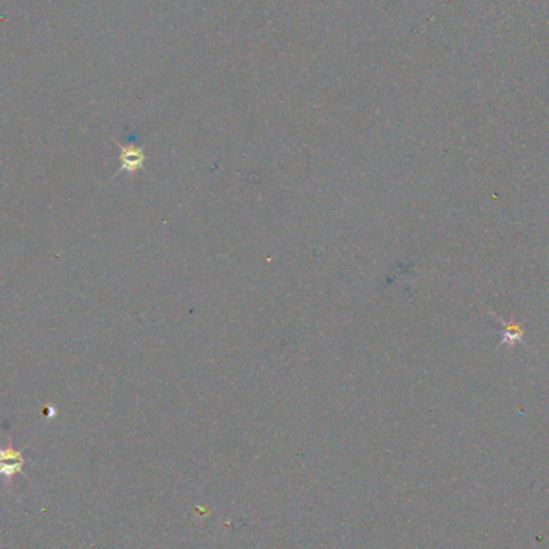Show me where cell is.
<instances>
[{"label":"cell","instance_id":"cell-1","mask_svg":"<svg viewBox=\"0 0 549 549\" xmlns=\"http://www.w3.org/2000/svg\"><path fill=\"white\" fill-rule=\"evenodd\" d=\"M119 150H121V155H119L121 167L117 170V174L121 172L135 174L138 172L140 169H143L145 159H146L143 148H140L137 145H119Z\"/></svg>","mask_w":549,"mask_h":549},{"label":"cell","instance_id":"cell-2","mask_svg":"<svg viewBox=\"0 0 549 549\" xmlns=\"http://www.w3.org/2000/svg\"><path fill=\"white\" fill-rule=\"evenodd\" d=\"M25 459L20 450H15L13 447L0 448V476L11 477L16 472H21Z\"/></svg>","mask_w":549,"mask_h":549}]
</instances>
